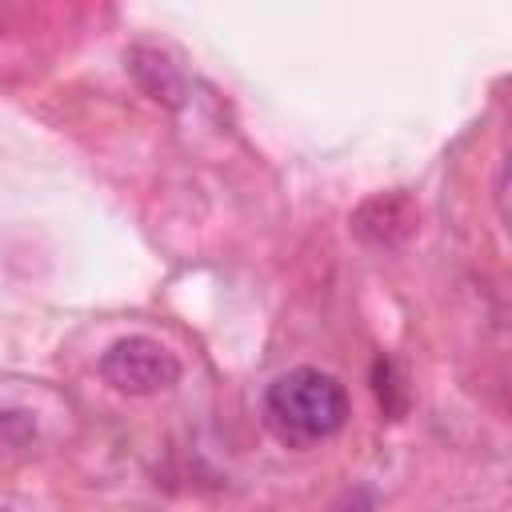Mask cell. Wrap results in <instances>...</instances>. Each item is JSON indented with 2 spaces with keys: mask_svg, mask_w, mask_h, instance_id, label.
I'll list each match as a JSON object with an SVG mask.
<instances>
[{
  "mask_svg": "<svg viewBox=\"0 0 512 512\" xmlns=\"http://www.w3.org/2000/svg\"><path fill=\"white\" fill-rule=\"evenodd\" d=\"M36 444V416L24 408H0V464L24 456Z\"/></svg>",
  "mask_w": 512,
  "mask_h": 512,
  "instance_id": "3957f363",
  "label": "cell"
},
{
  "mask_svg": "<svg viewBox=\"0 0 512 512\" xmlns=\"http://www.w3.org/2000/svg\"><path fill=\"white\" fill-rule=\"evenodd\" d=\"M372 508V492H364V488H356V492H348L332 512H368Z\"/></svg>",
  "mask_w": 512,
  "mask_h": 512,
  "instance_id": "277c9868",
  "label": "cell"
},
{
  "mask_svg": "<svg viewBox=\"0 0 512 512\" xmlns=\"http://www.w3.org/2000/svg\"><path fill=\"white\" fill-rule=\"evenodd\" d=\"M100 376L124 396H156L180 380V360L152 336H120L104 348Z\"/></svg>",
  "mask_w": 512,
  "mask_h": 512,
  "instance_id": "7a4b0ae2",
  "label": "cell"
},
{
  "mask_svg": "<svg viewBox=\"0 0 512 512\" xmlns=\"http://www.w3.org/2000/svg\"><path fill=\"white\" fill-rule=\"evenodd\" d=\"M264 420L276 440L292 448H312L332 440L348 420V392L332 372L292 368L276 376L264 392Z\"/></svg>",
  "mask_w": 512,
  "mask_h": 512,
  "instance_id": "6da1fadb",
  "label": "cell"
}]
</instances>
